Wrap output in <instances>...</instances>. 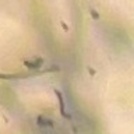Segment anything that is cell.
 Wrapping results in <instances>:
<instances>
[{
    "label": "cell",
    "mask_w": 134,
    "mask_h": 134,
    "mask_svg": "<svg viewBox=\"0 0 134 134\" xmlns=\"http://www.w3.org/2000/svg\"><path fill=\"white\" fill-rule=\"evenodd\" d=\"M54 94H56L57 99H59V105H60V115H62L63 117H67V119H70V115H67V113H66V108H64V99H63L62 92H60V91H57V90H54Z\"/></svg>",
    "instance_id": "1"
},
{
    "label": "cell",
    "mask_w": 134,
    "mask_h": 134,
    "mask_svg": "<svg viewBox=\"0 0 134 134\" xmlns=\"http://www.w3.org/2000/svg\"><path fill=\"white\" fill-rule=\"evenodd\" d=\"M91 13H92V15H94V17H95V18H98V14H96V13H95L94 10H91Z\"/></svg>",
    "instance_id": "2"
}]
</instances>
